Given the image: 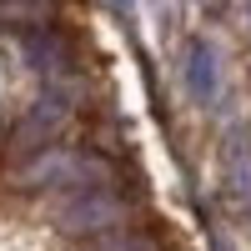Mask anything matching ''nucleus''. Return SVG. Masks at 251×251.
<instances>
[{
	"instance_id": "3",
	"label": "nucleus",
	"mask_w": 251,
	"mask_h": 251,
	"mask_svg": "<svg viewBox=\"0 0 251 251\" xmlns=\"http://www.w3.org/2000/svg\"><path fill=\"white\" fill-rule=\"evenodd\" d=\"M71 116H75V86H46V96H40L35 106L20 116L10 146H15L20 156L46 151V146H55V141H60V131L71 126Z\"/></svg>"
},
{
	"instance_id": "5",
	"label": "nucleus",
	"mask_w": 251,
	"mask_h": 251,
	"mask_svg": "<svg viewBox=\"0 0 251 251\" xmlns=\"http://www.w3.org/2000/svg\"><path fill=\"white\" fill-rule=\"evenodd\" d=\"M181 80H186V91H191L196 106H216V96H221V55H216V46L206 35H196L191 46H186Z\"/></svg>"
},
{
	"instance_id": "2",
	"label": "nucleus",
	"mask_w": 251,
	"mask_h": 251,
	"mask_svg": "<svg viewBox=\"0 0 251 251\" xmlns=\"http://www.w3.org/2000/svg\"><path fill=\"white\" fill-rule=\"evenodd\" d=\"M126 221H131V201H126V191L116 181L55 196V226L66 236H116Z\"/></svg>"
},
{
	"instance_id": "1",
	"label": "nucleus",
	"mask_w": 251,
	"mask_h": 251,
	"mask_svg": "<svg viewBox=\"0 0 251 251\" xmlns=\"http://www.w3.org/2000/svg\"><path fill=\"white\" fill-rule=\"evenodd\" d=\"M100 181H116V166L100 156V151H86V146H46L20 161V176L15 186L20 191H80V186H100Z\"/></svg>"
},
{
	"instance_id": "6",
	"label": "nucleus",
	"mask_w": 251,
	"mask_h": 251,
	"mask_svg": "<svg viewBox=\"0 0 251 251\" xmlns=\"http://www.w3.org/2000/svg\"><path fill=\"white\" fill-rule=\"evenodd\" d=\"M226 176H231V191L241 201H251V141L241 131L226 136Z\"/></svg>"
},
{
	"instance_id": "8",
	"label": "nucleus",
	"mask_w": 251,
	"mask_h": 251,
	"mask_svg": "<svg viewBox=\"0 0 251 251\" xmlns=\"http://www.w3.org/2000/svg\"><path fill=\"white\" fill-rule=\"evenodd\" d=\"M106 5H111L116 15H126V10H131V0H106Z\"/></svg>"
},
{
	"instance_id": "9",
	"label": "nucleus",
	"mask_w": 251,
	"mask_h": 251,
	"mask_svg": "<svg viewBox=\"0 0 251 251\" xmlns=\"http://www.w3.org/2000/svg\"><path fill=\"white\" fill-rule=\"evenodd\" d=\"M211 246H216V251H231V246H226V241H221V236H216V241H211Z\"/></svg>"
},
{
	"instance_id": "10",
	"label": "nucleus",
	"mask_w": 251,
	"mask_h": 251,
	"mask_svg": "<svg viewBox=\"0 0 251 251\" xmlns=\"http://www.w3.org/2000/svg\"><path fill=\"white\" fill-rule=\"evenodd\" d=\"M241 10H246V20H251V0H241Z\"/></svg>"
},
{
	"instance_id": "4",
	"label": "nucleus",
	"mask_w": 251,
	"mask_h": 251,
	"mask_svg": "<svg viewBox=\"0 0 251 251\" xmlns=\"http://www.w3.org/2000/svg\"><path fill=\"white\" fill-rule=\"evenodd\" d=\"M20 46H25V66L46 75V86H75V46L55 20L20 30Z\"/></svg>"
},
{
	"instance_id": "7",
	"label": "nucleus",
	"mask_w": 251,
	"mask_h": 251,
	"mask_svg": "<svg viewBox=\"0 0 251 251\" xmlns=\"http://www.w3.org/2000/svg\"><path fill=\"white\" fill-rule=\"evenodd\" d=\"M106 251H151V241L146 236H126V241H111Z\"/></svg>"
}]
</instances>
